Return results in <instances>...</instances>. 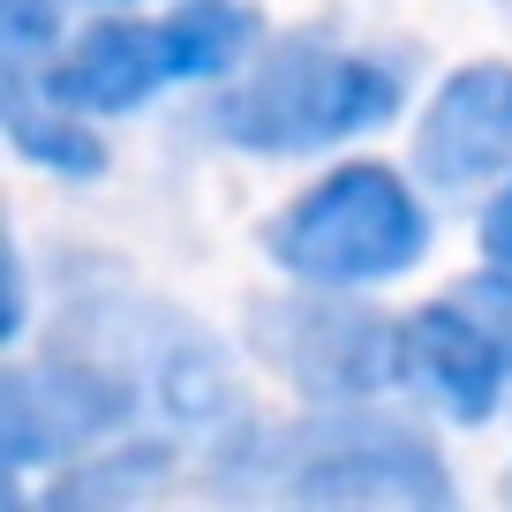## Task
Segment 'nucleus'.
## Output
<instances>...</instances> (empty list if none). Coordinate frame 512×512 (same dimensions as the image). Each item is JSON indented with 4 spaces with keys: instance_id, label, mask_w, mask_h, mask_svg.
I'll return each instance as SVG.
<instances>
[{
    "instance_id": "nucleus-1",
    "label": "nucleus",
    "mask_w": 512,
    "mask_h": 512,
    "mask_svg": "<svg viewBox=\"0 0 512 512\" xmlns=\"http://www.w3.org/2000/svg\"><path fill=\"white\" fill-rule=\"evenodd\" d=\"M392 113H400V76L384 61L287 38L219 98V136H234L241 151H264V159H294V151L354 144Z\"/></svg>"
},
{
    "instance_id": "nucleus-2",
    "label": "nucleus",
    "mask_w": 512,
    "mask_h": 512,
    "mask_svg": "<svg viewBox=\"0 0 512 512\" xmlns=\"http://www.w3.org/2000/svg\"><path fill=\"white\" fill-rule=\"evenodd\" d=\"M264 249L279 256V272L302 287H377L422 264L430 249V219H422L415 189L392 166H339L309 196H294L272 219Z\"/></svg>"
},
{
    "instance_id": "nucleus-3",
    "label": "nucleus",
    "mask_w": 512,
    "mask_h": 512,
    "mask_svg": "<svg viewBox=\"0 0 512 512\" xmlns=\"http://www.w3.org/2000/svg\"><path fill=\"white\" fill-rule=\"evenodd\" d=\"M279 467L272 490L309 505H452V475L415 430L392 422H309V430L264 437Z\"/></svg>"
},
{
    "instance_id": "nucleus-4",
    "label": "nucleus",
    "mask_w": 512,
    "mask_h": 512,
    "mask_svg": "<svg viewBox=\"0 0 512 512\" xmlns=\"http://www.w3.org/2000/svg\"><path fill=\"white\" fill-rule=\"evenodd\" d=\"M400 377H415L452 422H490L512 384V279L415 309L400 324Z\"/></svg>"
},
{
    "instance_id": "nucleus-5",
    "label": "nucleus",
    "mask_w": 512,
    "mask_h": 512,
    "mask_svg": "<svg viewBox=\"0 0 512 512\" xmlns=\"http://www.w3.org/2000/svg\"><path fill=\"white\" fill-rule=\"evenodd\" d=\"M256 354L279 362L317 400H369L400 369V332L384 317L332 302H264L256 309Z\"/></svg>"
},
{
    "instance_id": "nucleus-6",
    "label": "nucleus",
    "mask_w": 512,
    "mask_h": 512,
    "mask_svg": "<svg viewBox=\"0 0 512 512\" xmlns=\"http://www.w3.org/2000/svg\"><path fill=\"white\" fill-rule=\"evenodd\" d=\"M121 422H128V384L106 377V369L53 362L46 377H38V369H16V377L0 384V452H8V467L76 452V445H91V437L121 430Z\"/></svg>"
},
{
    "instance_id": "nucleus-7",
    "label": "nucleus",
    "mask_w": 512,
    "mask_h": 512,
    "mask_svg": "<svg viewBox=\"0 0 512 512\" xmlns=\"http://www.w3.org/2000/svg\"><path fill=\"white\" fill-rule=\"evenodd\" d=\"M415 159L437 189H467V181L497 174L512 159V68H497V61L460 68L422 113Z\"/></svg>"
},
{
    "instance_id": "nucleus-8",
    "label": "nucleus",
    "mask_w": 512,
    "mask_h": 512,
    "mask_svg": "<svg viewBox=\"0 0 512 512\" xmlns=\"http://www.w3.org/2000/svg\"><path fill=\"white\" fill-rule=\"evenodd\" d=\"M174 76H181V53H174V31H166V23H91V31L61 53L46 91L68 98L76 113H128Z\"/></svg>"
},
{
    "instance_id": "nucleus-9",
    "label": "nucleus",
    "mask_w": 512,
    "mask_h": 512,
    "mask_svg": "<svg viewBox=\"0 0 512 512\" xmlns=\"http://www.w3.org/2000/svg\"><path fill=\"white\" fill-rule=\"evenodd\" d=\"M8 136H16L23 159L53 166V174H98L106 166L98 136L76 128V106L53 91H31V68H8Z\"/></svg>"
},
{
    "instance_id": "nucleus-10",
    "label": "nucleus",
    "mask_w": 512,
    "mask_h": 512,
    "mask_svg": "<svg viewBox=\"0 0 512 512\" xmlns=\"http://www.w3.org/2000/svg\"><path fill=\"white\" fill-rule=\"evenodd\" d=\"M166 31H174L181 76H226L256 46V8L249 0H181L166 16Z\"/></svg>"
},
{
    "instance_id": "nucleus-11",
    "label": "nucleus",
    "mask_w": 512,
    "mask_h": 512,
    "mask_svg": "<svg viewBox=\"0 0 512 512\" xmlns=\"http://www.w3.org/2000/svg\"><path fill=\"white\" fill-rule=\"evenodd\" d=\"M166 475V445H136V452H113V460H98L91 475H76L61 490V505H91V497H136L151 490V482Z\"/></svg>"
},
{
    "instance_id": "nucleus-12",
    "label": "nucleus",
    "mask_w": 512,
    "mask_h": 512,
    "mask_svg": "<svg viewBox=\"0 0 512 512\" xmlns=\"http://www.w3.org/2000/svg\"><path fill=\"white\" fill-rule=\"evenodd\" d=\"M61 31V8L53 0H0V46H8V68H31V53Z\"/></svg>"
},
{
    "instance_id": "nucleus-13",
    "label": "nucleus",
    "mask_w": 512,
    "mask_h": 512,
    "mask_svg": "<svg viewBox=\"0 0 512 512\" xmlns=\"http://www.w3.org/2000/svg\"><path fill=\"white\" fill-rule=\"evenodd\" d=\"M482 256H490L497 279H512V181H505V196L482 211Z\"/></svg>"
}]
</instances>
